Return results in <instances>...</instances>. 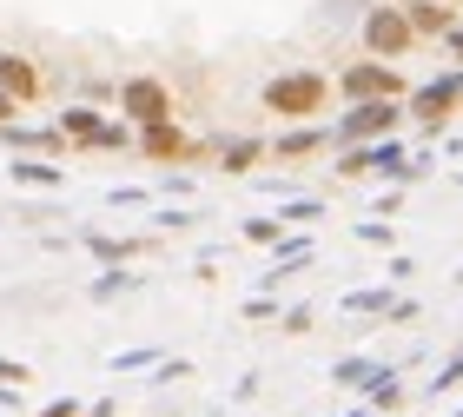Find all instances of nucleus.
<instances>
[{"label":"nucleus","instance_id":"nucleus-1","mask_svg":"<svg viewBox=\"0 0 463 417\" xmlns=\"http://www.w3.org/2000/svg\"><path fill=\"white\" fill-rule=\"evenodd\" d=\"M259 107H265L271 119H291V127H311L318 113H331V80H325L318 67H285V73H271V80H265Z\"/></svg>","mask_w":463,"mask_h":417},{"label":"nucleus","instance_id":"nucleus-2","mask_svg":"<svg viewBox=\"0 0 463 417\" xmlns=\"http://www.w3.org/2000/svg\"><path fill=\"white\" fill-rule=\"evenodd\" d=\"M364 53L371 60H404V53H417V27H411L404 0H377V7H364Z\"/></svg>","mask_w":463,"mask_h":417},{"label":"nucleus","instance_id":"nucleus-3","mask_svg":"<svg viewBox=\"0 0 463 417\" xmlns=\"http://www.w3.org/2000/svg\"><path fill=\"white\" fill-rule=\"evenodd\" d=\"M113 107L133 119V127H159V119H179V100H173V87H165L159 73H126V80H119V93H113Z\"/></svg>","mask_w":463,"mask_h":417},{"label":"nucleus","instance_id":"nucleus-4","mask_svg":"<svg viewBox=\"0 0 463 417\" xmlns=\"http://www.w3.org/2000/svg\"><path fill=\"white\" fill-rule=\"evenodd\" d=\"M338 93L345 100H357V107H364V100H404V73L391 67V60H351V67L338 73Z\"/></svg>","mask_w":463,"mask_h":417},{"label":"nucleus","instance_id":"nucleus-5","mask_svg":"<svg viewBox=\"0 0 463 417\" xmlns=\"http://www.w3.org/2000/svg\"><path fill=\"white\" fill-rule=\"evenodd\" d=\"M139 153L153 166H179V159H193L199 146L179 133V119H159V127H139Z\"/></svg>","mask_w":463,"mask_h":417},{"label":"nucleus","instance_id":"nucleus-6","mask_svg":"<svg viewBox=\"0 0 463 417\" xmlns=\"http://www.w3.org/2000/svg\"><path fill=\"white\" fill-rule=\"evenodd\" d=\"M0 93H14L20 107H33V100L47 93V80H40V67L27 53H0Z\"/></svg>","mask_w":463,"mask_h":417},{"label":"nucleus","instance_id":"nucleus-7","mask_svg":"<svg viewBox=\"0 0 463 417\" xmlns=\"http://www.w3.org/2000/svg\"><path fill=\"white\" fill-rule=\"evenodd\" d=\"M417 40H450L457 33V0H404Z\"/></svg>","mask_w":463,"mask_h":417},{"label":"nucleus","instance_id":"nucleus-8","mask_svg":"<svg viewBox=\"0 0 463 417\" xmlns=\"http://www.w3.org/2000/svg\"><path fill=\"white\" fill-rule=\"evenodd\" d=\"M60 133H67V146H119V127H107L93 107H67L60 113Z\"/></svg>","mask_w":463,"mask_h":417},{"label":"nucleus","instance_id":"nucleus-9","mask_svg":"<svg viewBox=\"0 0 463 417\" xmlns=\"http://www.w3.org/2000/svg\"><path fill=\"white\" fill-rule=\"evenodd\" d=\"M397 127V100H364L351 119H345V139H377Z\"/></svg>","mask_w":463,"mask_h":417},{"label":"nucleus","instance_id":"nucleus-10","mask_svg":"<svg viewBox=\"0 0 463 417\" xmlns=\"http://www.w3.org/2000/svg\"><path fill=\"white\" fill-rule=\"evenodd\" d=\"M457 107H463V80H437V87L417 93V113H424L430 127H437V119H450Z\"/></svg>","mask_w":463,"mask_h":417},{"label":"nucleus","instance_id":"nucleus-11","mask_svg":"<svg viewBox=\"0 0 463 417\" xmlns=\"http://www.w3.org/2000/svg\"><path fill=\"white\" fill-rule=\"evenodd\" d=\"M318 139H325L318 127H298V133H285L279 146H271V153H279V159H305V153H318Z\"/></svg>","mask_w":463,"mask_h":417},{"label":"nucleus","instance_id":"nucleus-12","mask_svg":"<svg viewBox=\"0 0 463 417\" xmlns=\"http://www.w3.org/2000/svg\"><path fill=\"white\" fill-rule=\"evenodd\" d=\"M259 159H265V146H259V139H239V146H225V173H251Z\"/></svg>","mask_w":463,"mask_h":417},{"label":"nucleus","instance_id":"nucleus-13","mask_svg":"<svg viewBox=\"0 0 463 417\" xmlns=\"http://www.w3.org/2000/svg\"><path fill=\"white\" fill-rule=\"evenodd\" d=\"M14 179H27V185H53L60 173H53V166H33V159H14Z\"/></svg>","mask_w":463,"mask_h":417},{"label":"nucleus","instance_id":"nucleus-14","mask_svg":"<svg viewBox=\"0 0 463 417\" xmlns=\"http://www.w3.org/2000/svg\"><path fill=\"white\" fill-rule=\"evenodd\" d=\"M14 113H20V100H14V93H0V127H14Z\"/></svg>","mask_w":463,"mask_h":417},{"label":"nucleus","instance_id":"nucleus-15","mask_svg":"<svg viewBox=\"0 0 463 417\" xmlns=\"http://www.w3.org/2000/svg\"><path fill=\"white\" fill-rule=\"evenodd\" d=\"M0 378H14V384H20V378H27V365H7V358H0Z\"/></svg>","mask_w":463,"mask_h":417}]
</instances>
